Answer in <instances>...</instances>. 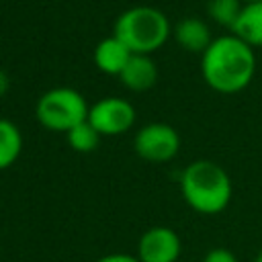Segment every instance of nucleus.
Wrapping results in <instances>:
<instances>
[{
    "label": "nucleus",
    "instance_id": "nucleus-18",
    "mask_svg": "<svg viewBox=\"0 0 262 262\" xmlns=\"http://www.w3.org/2000/svg\"><path fill=\"white\" fill-rule=\"evenodd\" d=\"M252 262H262V250H260V252L254 256V260H252Z\"/></svg>",
    "mask_w": 262,
    "mask_h": 262
},
{
    "label": "nucleus",
    "instance_id": "nucleus-10",
    "mask_svg": "<svg viewBox=\"0 0 262 262\" xmlns=\"http://www.w3.org/2000/svg\"><path fill=\"white\" fill-rule=\"evenodd\" d=\"M131 49L121 41L117 39L115 35H108L104 39H100L94 47V66L102 72V74H108V76H117L123 72V68L127 66V61L131 59Z\"/></svg>",
    "mask_w": 262,
    "mask_h": 262
},
{
    "label": "nucleus",
    "instance_id": "nucleus-15",
    "mask_svg": "<svg viewBox=\"0 0 262 262\" xmlns=\"http://www.w3.org/2000/svg\"><path fill=\"white\" fill-rule=\"evenodd\" d=\"M201 262H237V258H235V254H233L231 250L217 246V248H211V250L203 256Z\"/></svg>",
    "mask_w": 262,
    "mask_h": 262
},
{
    "label": "nucleus",
    "instance_id": "nucleus-12",
    "mask_svg": "<svg viewBox=\"0 0 262 262\" xmlns=\"http://www.w3.org/2000/svg\"><path fill=\"white\" fill-rule=\"evenodd\" d=\"M23 151V133L10 119L0 117V170L10 168Z\"/></svg>",
    "mask_w": 262,
    "mask_h": 262
},
{
    "label": "nucleus",
    "instance_id": "nucleus-16",
    "mask_svg": "<svg viewBox=\"0 0 262 262\" xmlns=\"http://www.w3.org/2000/svg\"><path fill=\"white\" fill-rule=\"evenodd\" d=\"M96 262H141L135 254H121V252H113V254H106L102 258H98Z\"/></svg>",
    "mask_w": 262,
    "mask_h": 262
},
{
    "label": "nucleus",
    "instance_id": "nucleus-19",
    "mask_svg": "<svg viewBox=\"0 0 262 262\" xmlns=\"http://www.w3.org/2000/svg\"><path fill=\"white\" fill-rule=\"evenodd\" d=\"M244 4H248V2H258V0H242Z\"/></svg>",
    "mask_w": 262,
    "mask_h": 262
},
{
    "label": "nucleus",
    "instance_id": "nucleus-4",
    "mask_svg": "<svg viewBox=\"0 0 262 262\" xmlns=\"http://www.w3.org/2000/svg\"><path fill=\"white\" fill-rule=\"evenodd\" d=\"M88 108L90 104L76 88L55 86L37 98L35 119L43 129L66 135L70 129L88 119Z\"/></svg>",
    "mask_w": 262,
    "mask_h": 262
},
{
    "label": "nucleus",
    "instance_id": "nucleus-5",
    "mask_svg": "<svg viewBox=\"0 0 262 262\" xmlns=\"http://www.w3.org/2000/svg\"><path fill=\"white\" fill-rule=\"evenodd\" d=\"M135 154L151 164H164L178 156L180 151V135L178 131L162 121L145 123L133 137Z\"/></svg>",
    "mask_w": 262,
    "mask_h": 262
},
{
    "label": "nucleus",
    "instance_id": "nucleus-17",
    "mask_svg": "<svg viewBox=\"0 0 262 262\" xmlns=\"http://www.w3.org/2000/svg\"><path fill=\"white\" fill-rule=\"evenodd\" d=\"M8 90H10V78H8L6 70H2V68H0V98H2Z\"/></svg>",
    "mask_w": 262,
    "mask_h": 262
},
{
    "label": "nucleus",
    "instance_id": "nucleus-2",
    "mask_svg": "<svg viewBox=\"0 0 262 262\" xmlns=\"http://www.w3.org/2000/svg\"><path fill=\"white\" fill-rule=\"evenodd\" d=\"M184 203L201 215H217L227 209L233 196V184L223 166L211 160L190 162L178 180Z\"/></svg>",
    "mask_w": 262,
    "mask_h": 262
},
{
    "label": "nucleus",
    "instance_id": "nucleus-11",
    "mask_svg": "<svg viewBox=\"0 0 262 262\" xmlns=\"http://www.w3.org/2000/svg\"><path fill=\"white\" fill-rule=\"evenodd\" d=\"M229 33L248 43L252 49L262 47V0L244 4Z\"/></svg>",
    "mask_w": 262,
    "mask_h": 262
},
{
    "label": "nucleus",
    "instance_id": "nucleus-9",
    "mask_svg": "<svg viewBox=\"0 0 262 262\" xmlns=\"http://www.w3.org/2000/svg\"><path fill=\"white\" fill-rule=\"evenodd\" d=\"M172 37L178 47L190 53H203L213 41L209 25L199 16H184L176 20L172 27Z\"/></svg>",
    "mask_w": 262,
    "mask_h": 262
},
{
    "label": "nucleus",
    "instance_id": "nucleus-13",
    "mask_svg": "<svg viewBox=\"0 0 262 262\" xmlns=\"http://www.w3.org/2000/svg\"><path fill=\"white\" fill-rule=\"evenodd\" d=\"M242 6H244L242 0H207V4H205L207 16L215 25L225 27L229 31H231L237 14L242 12Z\"/></svg>",
    "mask_w": 262,
    "mask_h": 262
},
{
    "label": "nucleus",
    "instance_id": "nucleus-1",
    "mask_svg": "<svg viewBox=\"0 0 262 262\" xmlns=\"http://www.w3.org/2000/svg\"><path fill=\"white\" fill-rule=\"evenodd\" d=\"M256 74V49L235 35L213 37L201 53V76L219 94H237L250 86Z\"/></svg>",
    "mask_w": 262,
    "mask_h": 262
},
{
    "label": "nucleus",
    "instance_id": "nucleus-8",
    "mask_svg": "<svg viewBox=\"0 0 262 262\" xmlns=\"http://www.w3.org/2000/svg\"><path fill=\"white\" fill-rule=\"evenodd\" d=\"M158 76H160V70H158V63L151 59V55L133 53L127 66L123 68V72L119 74V80L127 90L141 94L156 86Z\"/></svg>",
    "mask_w": 262,
    "mask_h": 262
},
{
    "label": "nucleus",
    "instance_id": "nucleus-14",
    "mask_svg": "<svg viewBox=\"0 0 262 262\" xmlns=\"http://www.w3.org/2000/svg\"><path fill=\"white\" fill-rule=\"evenodd\" d=\"M100 137L102 135L88 123V119L66 133L68 145L72 149H76V151H94L98 147V143H100Z\"/></svg>",
    "mask_w": 262,
    "mask_h": 262
},
{
    "label": "nucleus",
    "instance_id": "nucleus-6",
    "mask_svg": "<svg viewBox=\"0 0 262 262\" xmlns=\"http://www.w3.org/2000/svg\"><path fill=\"white\" fill-rule=\"evenodd\" d=\"M135 106L123 96H104L88 108V123L106 137L127 133L135 125Z\"/></svg>",
    "mask_w": 262,
    "mask_h": 262
},
{
    "label": "nucleus",
    "instance_id": "nucleus-7",
    "mask_svg": "<svg viewBox=\"0 0 262 262\" xmlns=\"http://www.w3.org/2000/svg\"><path fill=\"white\" fill-rule=\"evenodd\" d=\"M182 252L180 235L166 225L145 229L137 239L135 256L141 262H176Z\"/></svg>",
    "mask_w": 262,
    "mask_h": 262
},
{
    "label": "nucleus",
    "instance_id": "nucleus-20",
    "mask_svg": "<svg viewBox=\"0 0 262 262\" xmlns=\"http://www.w3.org/2000/svg\"><path fill=\"white\" fill-rule=\"evenodd\" d=\"M0 2H2V0H0Z\"/></svg>",
    "mask_w": 262,
    "mask_h": 262
},
{
    "label": "nucleus",
    "instance_id": "nucleus-3",
    "mask_svg": "<svg viewBox=\"0 0 262 262\" xmlns=\"http://www.w3.org/2000/svg\"><path fill=\"white\" fill-rule=\"evenodd\" d=\"M113 35L121 39L131 53L151 55L166 45L172 35V25L160 8L141 4L127 8L117 16Z\"/></svg>",
    "mask_w": 262,
    "mask_h": 262
}]
</instances>
